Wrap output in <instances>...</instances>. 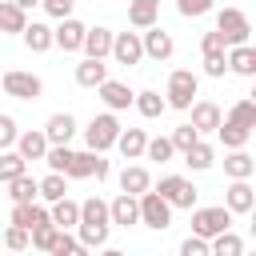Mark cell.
I'll return each instance as SVG.
<instances>
[{"label": "cell", "instance_id": "cell-1", "mask_svg": "<svg viewBox=\"0 0 256 256\" xmlns=\"http://www.w3.org/2000/svg\"><path fill=\"white\" fill-rule=\"evenodd\" d=\"M164 96H168V108L188 112V108L196 104V96H200V76H196L192 68H176V72H168V88H164Z\"/></svg>", "mask_w": 256, "mask_h": 256}, {"label": "cell", "instance_id": "cell-2", "mask_svg": "<svg viewBox=\"0 0 256 256\" xmlns=\"http://www.w3.org/2000/svg\"><path fill=\"white\" fill-rule=\"evenodd\" d=\"M116 140H120V120H116L112 108L88 120V128H84V144H88L92 152H108V148H116Z\"/></svg>", "mask_w": 256, "mask_h": 256}, {"label": "cell", "instance_id": "cell-3", "mask_svg": "<svg viewBox=\"0 0 256 256\" xmlns=\"http://www.w3.org/2000/svg\"><path fill=\"white\" fill-rule=\"evenodd\" d=\"M140 224L152 228V232H164V228L172 224V204H168L156 188L140 192Z\"/></svg>", "mask_w": 256, "mask_h": 256}, {"label": "cell", "instance_id": "cell-4", "mask_svg": "<svg viewBox=\"0 0 256 256\" xmlns=\"http://www.w3.org/2000/svg\"><path fill=\"white\" fill-rule=\"evenodd\" d=\"M232 228V208L228 204H212V208H192V232H200V236H220V232H228Z\"/></svg>", "mask_w": 256, "mask_h": 256}, {"label": "cell", "instance_id": "cell-5", "mask_svg": "<svg viewBox=\"0 0 256 256\" xmlns=\"http://www.w3.org/2000/svg\"><path fill=\"white\" fill-rule=\"evenodd\" d=\"M0 84H4V92H8L12 100H40V96H44V80H40L36 72H24V68L4 72Z\"/></svg>", "mask_w": 256, "mask_h": 256}, {"label": "cell", "instance_id": "cell-6", "mask_svg": "<svg viewBox=\"0 0 256 256\" xmlns=\"http://www.w3.org/2000/svg\"><path fill=\"white\" fill-rule=\"evenodd\" d=\"M156 192H160L172 208H188V212L196 208V196H200V192H196V184H192V180H184V176H160Z\"/></svg>", "mask_w": 256, "mask_h": 256}, {"label": "cell", "instance_id": "cell-7", "mask_svg": "<svg viewBox=\"0 0 256 256\" xmlns=\"http://www.w3.org/2000/svg\"><path fill=\"white\" fill-rule=\"evenodd\" d=\"M216 28L224 32L228 48H232V44H248V32H252V24H248V16H244L240 8H220V12H216Z\"/></svg>", "mask_w": 256, "mask_h": 256}, {"label": "cell", "instance_id": "cell-8", "mask_svg": "<svg viewBox=\"0 0 256 256\" xmlns=\"http://www.w3.org/2000/svg\"><path fill=\"white\" fill-rule=\"evenodd\" d=\"M140 36H144V56H148V60H156V64H164V60L176 52V40H172V32H164L160 24L144 28Z\"/></svg>", "mask_w": 256, "mask_h": 256}, {"label": "cell", "instance_id": "cell-9", "mask_svg": "<svg viewBox=\"0 0 256 256\" xmlns=\"http://www.w3.org/2000/svg\"><path fill=\"white\" fill-rule=\"evenodd\" d=\"M112 60H116V64H124V68L140 64V60H144V36H140V32H116Z\"/></svg>", "mask_w": 256, "mask_h": 256}, {"label": "cell", "instance_id": "cell-10", "mask_svg": "<svg viewBox=\"0 0 256 256\" xmlns=\"http://www.w3.org/2000/svg\"><path fill=\"white\" fill-rule=\"evenodd\" d=\"M84 36H88V24H80L76 16H64L56 24V48L60 52H84Z\"/></svg>", "mask_w": 256, "mask_h": 256}, {"label": "cell", "instance_id": "cell-11", "mask_svg": "<svg viewBox=\"0 0 256 256\" xmlns=\"http://www.w3.org/2000/svg\"><path fill=\"white\" fill-rule=\"evenodd\" d=\"M224 204L232 208V216H248L252 204H256V188H252L248 180H228V188H224Z\"/></svg>", "mask_w": 256, "mask_h": 256}, {"label": "cell", "instance_id": "cell-12", "mask_svg": "<svg viewBox=\"0 0 256 256\" xmlns=\"http://www.w3.org/2000/svg\"><path fill=\"white\" fill-rule=\"evenodd\" d=\"M20 40H24L28 52H48V48H56V28L44 24V20H28V28L20 32Z\"/></svg>", "mask_w": 256, "mask_h": 256}, {"label": "cell", "instance_id": "cell-13", "mask_svg": "<svg viewBox=\"0 0 256 256\" xmlns=\"http://www.w3.org/2000/svg\"><path fill=\"white\" fill-rule=\"evenodd\" d=\"M100 100H104V108H112V112H124V108H136V92L128 88V84H120V80H104L100 88Z\"/></svg>", "mask_w": 256, "mask_h": 256}, {"label": "cell", "instance_id": "cell-14", "mask_svg": "<svg viewBox=\"0 0 256 256\" xmlns=\"http://www.w3.org/2000/svg\"><path fill=\"white\" fill-rule=\"evenodd\" d=\"M48 148H52V140H48L44 128H28V132H20V140H16V152H20L24 160H44Z\"/></svg>", "mask_w": 256, "mask_h": 256}, {"label": "cell", "instance_id": "cell-15", "mask_svg": "<svg viewBox=\"0 0 256 256\" xmlns=\"http://www.w3.org/2000/svg\"><path fill=\"white\" fill-rule=\"evenodd\" d=\"M108 204H112V224H120V228L140 224V196L120 192V196H116V200H108Z\"/></svg>", "mask_w": 256, "mask_h": 256}, {"label": "cell", "instance_id": "cell-16", "mask_svg": "<svg viewBox=\"0 0 256 256\" xmlns=\"http://www.w3.org/2000/svg\"><path fill=\"white\" fill-rule=\"evenodd\" d=\"M228 72H236L244 80H256V48L252 44H232L228 48Z\"/></svg>", "mask_w": 256, "mask_h": 256}, {"label": "cell", "instance_id": "cell-17", "mask_svg": "<svg viewBox=\"0 0 256 256\" xmlns=\"http://www.w3.org/2000/svg\"><path fill=\"white\" fill-rule=\"evenodd\" d=\"M112 44H116V32L104 28V24H96V28H88V36H84V56L104 60V56H112Z\"/></svg>", "mask_w": 256, "mask_h": 256}, {"label": "cell", "instance_id": "cell-18", "mask_svg": "<svg viewBox=\"0 0 256 256\" xmlns=\"http://www.w3.org/2000/svg\"><path fill=\"white\" fill-rule=\"evenodd\" d=\"M48 220H52V208H44V204H36V200H28V204H12V224H24L28 232L40 228V224H48Z\"/></svg>", "mask_w": 256, "mask_h": 256}, {"label": "cell", "instance_id": "cell-19", "mask_svg": "<svg viewBox=\"0 0 256 256\" xmlns=\"http://www.w3.org/2000/svg\"><path fill=\"white\" fill-rule=\"evenodd\" d=\"M28 28V12L16 0H0V36H20Z\"/></svg>", "mask_w": 256, "mask_h": 256}, {"label": "cell", "instance_id": "cell-20", "mask_svg": "<svg viewBox=\"0 0 256 256\" xmlns=\"http://www.w3.org/2000/svg\"><path fill=\"white\" fill-rule=\"evenodd\" d=\"M104 80H108V64H104V60L84 56V60L76 64V84H80V88H100Z\"/></svg>", "mask_w": 256, "mask_h": 256}, {"label": "cell", "instance_id": "cell-21", "mask_svg": "<svg viewBox=\"0 0 256 256\" xmlns=\"http://www.w3.org/2000/svg\"><path fill=\"white\" fill-rule=\"evenodd\" d=\"M192 124L200 128V136H204V132H216V128L224 124L220 104H212V100H196V104H192Z\"/></svg>", "mask_w": 256, "mask_h": 256}, {"label": "cell", "instance_id": "cell-22", "mask_svg": "<svg viewBox=\"0 0 256 256\" xmlns=\"http://www.w3.org/2000/svg\"><path fill=\"white\" fill-rule=\"evenodd\" d=\"M44 132H48L52 144H68V140L76 136V116H72V112H52V116L44 120Z\"/></svg>", "mask_w": 256, "mask_h": 256}, {"label": "cell", "instance_id": "cell-23", "mask_svg": "<svg viewBox=\"0 0 256 256\" xmlns=\"http://www.w3.org/2000/svg\"><path fill=\"white\" fill-rule=\"evenodd\" d=\"M116 148H120V156H124V160H140V156H144V148H148V132H144V128H120Z\"/></svg>", "mask_w": 256, "mask_h": 256}, {"label": "cell", "instance_id": "cell-24", "mask_svg": "<svg viewBox=\"0 0 256 256\" xmlns=\"http://www.w3.org/2000/svg\"><path fill=\"white\" fill-rule=\"evenodd\" d=\"M256 172V160L244 152V148H228V156H224V176L228 180H248Z\"/></svg>", "mask_w": 256, "mask_h": 256}, {"label": "cell", "instance_id": "cell-25", "mask_svg": "<svg viewBox=\"0 0 256 256\" xmlns=\"http://www.w3.org/2000/svg\"><path fill=\"white\" fill-rule=\"evenodd\" d=\"M156 20H160V0H132V4H128V24H132V28L144 32V28H152Z\"/></svg>", "mask_w": 256, "mask_h": 256}, {"label": "cell", "instance_id": "cell-26", "mask_svg": "<svg viewBox=\"0 0 256 256\" xmlns=\"http://www.w3.org/2000/svg\"><path fill=\"white\" fill-rule=\"evenodd\" d=\"M152 188V176H148V168L144 164H124V172H120V192H132V196H140V192H148Z\"/></svg>", "mask_w": 256, "mask_h": 256}, {"label": "cell", "instance_id": "cell-27", "mask_svg": "<svg viewBox=\"0 0 256 256\" xmlns=\"http://www.w3.org/2000/svg\"><path fill=\"white\" fill-rule=\"evenodd\" d=\"M164 108H168V96H160L156 88H144V92H136V112H140L144 120H156V116H164Z\"/></svg>", "mask_w": 256, "mask_h": 256}, {"label": "cell", "instance_id": "cell-28", "mask_svg": "<svg viewBox=\"0 0 256 256\" xmlns=\"http://www.w3.org/2000/svg\"><path fill=\"white\" fill-rule=\"evenodd\" d=\"M184 164H188L192 172H208V168L216 164V148H212L208 140H196V144L184 152Z\"/></svg>", "mask_w": 256, "mask_h": 256}, {"label": "cell", "instance_id": "cell-29", "mask_svg": "<svg viewBox=\"0 0 256 256\" xmlns=\"http://www.w3.org/2000/svg\"><path fill=\"white\" fill-rule=\"evenodd\" d=\"M52 224H56V228H76V224H80V204L68 200V196L52 200Z\"/></svg>", "mask_w": 256, "mask_h": 256}, {"label": "cell", "instance_id": "cell-30", "mask_svg": "<svg viewBox=\"0 0 256 256\" xmlns=\"http://www.w3.org/2000/svg\"><path fill=\"white\" fill-rule=\"evenodd\" d=\"M8 196H12V204H28V200L40 196V180H32V176L24 172V176L8 180Z\"/></svg>", "mask_w": 256, "mask_h": 256}, {"label": "cell", "instance_id": "cell-31", "mask_svg": "<svg viewBox=\"0 0 256 256\" xmlns=\"http://www.w3.org/2000/svg\"><path fill=\"white\" fill-rule=\"evenodd\" d=\"M24 172H28V160H24L16 148H4V152H0V184L16 180V176H24Z\"/></svg>", "mask_w": 256, "mask_h": 256}, {"label": "cell", "instance_id": "cell-32", "mask_svg": "<svg viewBox=\"0 0 256 256\" xmlns=\"http://www.w3.org/2000/svg\"><path fill=\"white\" fill-rule=\"evenodd\" d=\"M60 196H68V172H52L48 168V176L40 180V200H60Z\"/></svg>", "mask_w": 256, "mask_h": 256}, {"label": "cell", "instance_id": "cell-33", "mask_svg": "<svg viewBox=\"0 0 256 256\" xmlns=\"http://www.w3.org/2000/svg\"><path fill=\"white\" fill-rule=\"evenodd\" d=\"M216 136H220V144H224V148H244L252 132H248V128H240L236 120H228V116H224V124L216 128Z\"/></svg>", "mask_w": 256, "mask_h": 256}, {"label": "cell", "instance_id": "cell-34", "mask_svg": "<svg viewBox=\"0 0 256 256\" xmlns=\"http://www.w3.org/2000/svg\"><path fill=\"white\" fill-rule=\"evenodd\" d=\"M144 156H148V160H156V164H168V160L176 156V144H172V136H148V148H144Z\"/></svg>", "mask_w": 256, "mask_h": 256}, {"label": "cell", "instance_id": "cell-35", "mask_svg": "<svg viewBox=\"0 0 256 256\" xmlns=\"http://www.w3.org/2000/svg\"><path fill=\"white\" fill-rule=\"evenodd\" d=\"M96 156H100V152H92V148L76 152V156H72V168H68V180H88V176L96 172Z\"/></svg>", "mask_w": 256, "mask_h": 256}, {"label": "cell", "instance_id": "cell-36", "mask_svg": "<svg viewBox=\"0 0 256 256\" xmlns=\"http://www.w3.org/2000/svg\"><path fill=\"white\" fill-rule=\"evenodd\" d=\"M228 120H236L240 128H248V132H252V128H256V100H252V96L236 100V104L228 108Z\"/></svg>", "mask_w": 256, "mask_h": 256}, {"label": "cell", "instance_id": "cell-37", "mask_svg": "<svg viewBox=\"0 0 256 256\" xmlns=\"http://www.w3.org/2000/svg\"><path fill=\"white\" fill-rule=\"evenodd\" d=\"M80 252H88L84 240L72 236V228H60V236H56V244H52V256H80Z\"/></svg>", "mask_w": 256, "mask_h": 256}, {"label": "cell", "instance_id": "cell-38", "mask_svg": "<svg viewBox=\"0 0 256 256\" xmlns=\"http://www.w3.org/2000/svg\"><path fill=\"white\" fill-rule=\"evenodd\" d=\"M244 252V240L228 228V232H220V236H212V256H240Z\"/></svg>", "mask_w": 256, "mask_h": 256}, {"label": "cell", "instance_id": "cell-39", "mask_svg": "<svg viewBox=\"0 0 256 256\" xmlns=\"http://www.w3.org/2000/svg\"><path fill=\"white\" fill-rule=\"evenodd\" d=\"M196 140H200V128H196L192 120H188V124H176V128H172V144H176V152H180V156H184V152H188V148H192Z\"/></svg>", "mask_w": 256, "mask_h": 256}, {"label": "cell", "instance_id": "cell-40", "mask_svg": "<svg viewBox=\"0 0 256 256\" xmlns=\"http://www.w3.org/2000/svg\"><path fill=\"white\" fill-rule=\"evenodd\" d=\"M72 156H76V152H72L68 144H52L48 156H44V164H48L52 172H68V168H72Z\"/></svg>", "mask_w": 256, "mask_h": 256}, {"label": "cell", "instance_id": "cell-41", "mask_svg": "<svg viewBox=\"0 0 256 256\" xmlns=\"http://www.w3.org/2000/svg\"><path fill=\"white\" fill-rule=\"evenodd\" d=\"M4 244H8L12 252H24V248H32V232H28L24 224H8V232H4Z\"/></svg>", "mask_w": 256, "mask_h": 256}, {"label": "cell", "instance_id": "cell-42", "mask_svg": "<svg viewBox=\"0 0 256 256\" xmlns=\"http://www.w3.org/2000/svg\"><path fill=\"white\" fill-rule=\"evenodd\" d=\"M56 236H60V228L48 220V224H40V228H32V248H40V252H52V244H56Z\"/></svg>", "mask_w": 256, "mask_h": 256}, {"label": "cell", "instance_id": "cell-43", "mask_svg": "<svg viewBox=\"0 0 256 256\" xmlns=\"http://www.w3.org/2000/svg\"><path fill=\"white\" fill-rule=\"evenodd\" d=\"M208 252H212V240L200 236V232H192L188 240H180V256H208Z\"/></svg>", "mask_w": 256, "mask_h": 256}, {"label": "cell", "instance_id": "cell-44", "mask_svg": "<svg viewBox=\"0 0 256 256\" xmlns=\"http://www.w3.org/2000/svg\"><path fill=\"white\" fill-rule=\"evenodd\" d=\"M176 12H180L184 20H200V16L212 12V0H176Z\"/></svg>", "mask_w": 256, "mask_h": 256}, {"label": "cell", "instance_id": "cell-45", "mask_svg": "<svg viewBox=\"0 0 256 256\" xmlns=\"http://www.w3.org/2000/svg\"><path fill=\"white\" fill-rule=\"evenodd\" d=\"M228 72V52H204V76L220 80Z\"/></svg>", "mask_w": 256, "mask_h": 256}, {"label": "cell", "instance_id": "cell-46", "mask_svg": "<svg viewBox=\"0 0 256 256\" xmlns=\"http://www.w3.org/2000/svg\"><path fill=\"white\" fill-rule=\"evenodd\" d=\"M16 140H20L16 120H12L8 112H0V152H4V148H16Z\"/></svg>", "mask_w": 256, "mask_h": 256}, {"label": "cell", "instance_id": "cell-47", "mask_svg": "<svg viewBox=\"0 0 256 256\" xmlns=\"http://www.w3.org/2000/svg\"><path fill=\"white\" fill-rule=\"evenodd\" d=\"M200 52H228V40H224V32H220V28L204 32V36H200Z\"/></svg>", "mask_w": 256, "mask_h": 256}, {"label": "cell", "instance_id": "cell-48", "mask_svg": "<svg viewBox=\"0 0 256 256\" xmlns=\"http://www.w3.org/2000/svg\"><path fill=\"white\" fill-rule=\"evenodd\" d=\"M40 8H44V12L52 16V20H64V16H72V8H76V0H44Z\"/></svg>", "mask_w": 256, "mask_h": 256}, {"label": "cell", "instance_id": "cell-49", "mask_svg": "<svg viewBox=\"0 0 256 256\" xmlns=\"http://www.w3.org/2000/svg\"><path fill=\"white\" fill-rule=\"evenodd\" d=\"M108 172H112V168H108V160H104V152H100V156H96V172H92V176H96V180H108Z\"/></svg>", "mask_w": 256, "mask_h": 256}, {"label": "cell", "instance_id": "cell-50", "mask_svg": "<svg viewBox=\"0 0 256 256\" xmlns=\"http://www.w3.org/2000/svg\"><path fill=\"white\" fill-rule=\"evenodd\" d=\"M16 4H20V8H24V12H32V8H40V4H44V0H16Z\"/></svg>", "mask_w": 256, "mask_h": 256}, {"label": "cell", "instance_id": "cell-51", "mask_svg": "<svg viewBox=\"0 0 256 256\" xmlns=\"http://www.w3.org/2000/svg\"><path fill=\"white\" fill-rule=\"evenodd\" d=\"M248 216H252V236H256V204H252V212H248Z\"/></svg>", "mask_w": 256, "mask_h": 256}, {"label": "cell", "instance_id": "cell-52", "mask_svg": "<svg viewBox=\"0 0 256 256\" xmlns=\"http://www.w3.org/2000/svg\"><path fill=\"white\" fill-rule=\"evenodd\" d=\"M248 96H252V100H256V88H252V92H248Z\"/></svg>", "mask_w": 256, "mask_h": 256}, {"label": "cell", "instance_id": "cell-53", "mask_svg": "<svg viewBox=\"0 0 256 256\" xmlns=\"http://www.w3.org/2000/svg\"><path fill=\"white\" fill-rule=\"evenodd\" d=\"M0 88H4V84H0Z\"/></svg>", "mask_w": 256, "mask_h": 256}]
</instances>
